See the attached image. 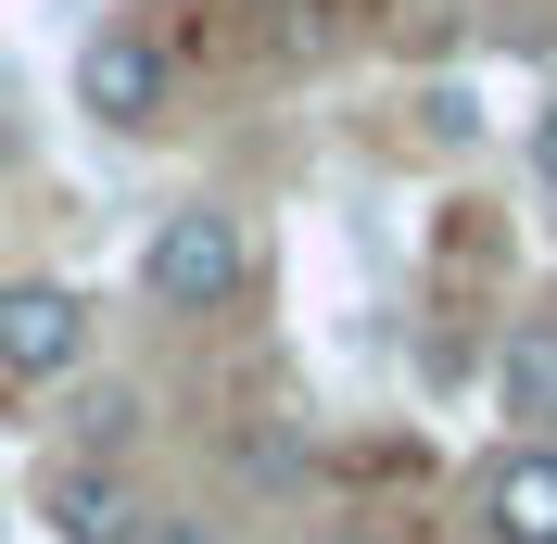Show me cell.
Returning a JSON list of instances; mask_svg holds the SVG:
<instances>
[{
  "label": "cell",
  "instance_id": "1",
  "mask_svg": "<svg viewBox=\"0 0 557 544\" xmlns=\"http://www.w3.org/2000/svg\"><path fill=\"white\" fill-rule=\"evenodd\" d=\"M253 279V240L228 203H165L152 215V240H139V292H152V317H228Z\"/></svg>",
  "mask_w": 557,
  "mask_h": 544
},
{
  "label": "cell",
  "instance_id": "2",
  "mask_svg": "<svg viewBox=\"0 0 557 544\" xmlns=\"http://www.w3.org/2000/svg\"><path fill=\"white\" fill-rule=\"evenodd\" d=\"M165 102H177V51L139 26V13H114V26L76 38V114H89V127L139 139V127H165Z\"/></svg>",
  "mask_w": 557,
  "mask_h": 544
},
{
  "label": "cell",
  "instance_id": "3",
  "mask_svg": "<svg viewBox=\"0 0 557 544\" xmlns=\"http://www.w3.org/2000/svg\"><path fill=\"white\" fill-rule=\"evenodd\" d=\"M89 292L76 279H0V380H26V393H51V380L89 368Z\"/></svg>",
  "mask_w": 557,
  "mask_h": 544
},
{
  "label": "cell",
  "instance_id": "4",
  "mask_svg": "<svg viewBox=\"0 0 557 544\" xmlns=\"http://www.w3.org/2000/svg\"><path fill=\"white\" fill-rule=\"evenodd\" d=\"M38 519H51L64 544H139V532H152L139 481L114 469V456H51V481H38Z\"/></svg>",
  "mask_w": 557,
  "mask_h": 544
},
{
  "label": "cell",
  "instance_id": "5",
  "mask_svg": "<svg viewBox=\"0 0 557 544\" xmlns=\"http://www.w3.org/2000/svg\"><path fill=\"white\" fill-rule=\"evenodd\" d=\"M469 519L482 544H557V443H507L469 469Z\"/></svg>",
  "mask_w": 557,
  "mask_h": 544
},
{
  "label": "cell",
  "instance_id": "6",
  "mask_svg": "<svg viewBox=\"0 0 557 544\" xmlns=\"http://www.w3.org/2000/svg\"><path fill=\"white\" fill-rule=\"evenodd\" d=\"M494 406H507L520 443H557V305L507 330V355H494Z\"/></svg>",
  "mask_w": 557,
  "mask_h": 544
},
{
  "label": "cell",
  "instance_id": "7",
  "mask_svg": "<svg viewBox=\"0 0 557 544\" xmlns=\"http://www.w3.org/2000/svg\"><path fill=\"white\" fill-rule=\"evenodd\" d=\"M127 431H139V393H76V456H127Z\"/></svg>",
  "mask_w": 557,
  "mask_h": 544
},
{
  "label": "cell",
  "instance_id": "8",
  "mask_svg": "<svg viewBox=\"0 0 557 544\" xmlns=\"http://www.w3.org/2000/svg\"><path fill=\"white\" fill-rule=\"evenodd\" d=\"M532 177H545V190H557V102L532 114Z\"/></svg>",
  "mask_w": 557,
  "mask_h": 544
},
{
  "label": "cell",
  "instance_id": "9",
  "mask_svg": "<svg viewBox=\"0 0 557 544\" xmlns=\"http://www.w3.org/2000/svg\"><path fill=\"white\" fill-rule=\"evenodd\" d=\"M330 544H381V532H330Z\"/></svg>",
  "mask_w": 557,
  "mask_h": 544
}]
</instances>
